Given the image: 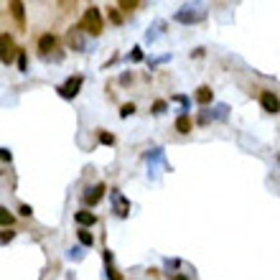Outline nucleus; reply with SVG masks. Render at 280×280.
<instances>
[{
	"label": "nucleus",
	"instance_id": "obj_13",
	"mask_svg": "<svg viewBox=\"0 0 280 280\" xmlns=\"http://www.w3.org/2000/svg\"><path fill=\"white\" fill-rule=\"evenodd\" d=\"M69 38H71V44H74V49H76V51H84V38L79 36V31H76V28L71 31Z\"/></svg>",
	"mask_w": 280,
	"mask_h": 280
},
{
	"label": "nucleus",
	"instance_id": "obj_20",
	"mask_svg": "<svg viewBox=\"0 0 280 280\" xmlns=\"http://www.w3.org/2000/svg\"><path fill=\"white\" fill-rule=\"evenodd\" d=\"M163 110H166V102H155L153 105V112H163Z\"/></svg>",
	"mask_w": 280,
	"mask_h": 280
},
{
	"label": "nucleus",
	"instance_id": "obj_5",
	"mask_svg": "<svg viewBox=\"0 0 280 280\" xmlns=\"http://www.w3.org/2000/svg\"><path fill=\"white\" fill-rule=\"evenodd\" d=\"M38 49H41V56L46 59L54 49H56V36H51V33H44L41 38H38Z\"/></svg>",
	"mask_w": 280,
	"mask_h": 280
},
{
	"label": "nucleus",
	"instance_id": "obj_21",
	"mask_svg": "<svg viewBox=\"0 0 280 280\" xmlns=\"http://www.w3.org/2000/svg\"><path fill=\"white\" fill-rule=\"evenodd\" d=\"M10 239H13V232H10V229H5V232H3V245H5V242H10Z\"/></svg>",
	"mask_w": 280,
	"mask_h": 280
},
{
	"label": "nucleus",
	"instance_id": "obj_16",
	"mask_svg": "<svg viewBox=\"0 0 280 280\" xmlns=\"http://www.w3.org/2000/svg\"><path fill=\"white\" fill-rule=\"evenodd\" d=\"M135 112V105L130 102V105H123V110H120V117H128V115H133Z\"/></svg>",
	"mask_w": 280,
	"mask_h": 280
},
{
	"label": "nucleus",
	"instance_id": "obj_12",
	"mask_svg": "<svg viewBox=\"0 0 280 280\" xmlns=\"http://www.w3.org/2000/svg\"><path fill=\"white\" fill-rule=\"evenodd\" d=\"M112 196H115V204H117V207H115V209H117V216H125V214H128V209H130V204H128V202H125L120 194H112Z\"/></svg>",
	"mask_w": 280,
	"mask_h": 280
},
{
	"label": "nucleus",
	"instance_id": "obj_10",
	"mask_svg": "<svg viewBox=\"0 0 280 280\" xmlns=\"http://www.w3.org/2000/svg\"><path fill=\"white\" fill-rule=\"evenodd\" d=\"M176 130H178V133H191V117H189V115H181V117L176 120Z\"/></svg>",
	"mask_w": 280,
	"mask_h": 280
},
{
	"label": "nucleus",
	"instance_id": "obj_7",
	"mask_svg": "<svg viewBox=\"0 0 280 280\" xmlns=\"http://www.w3.org/2000/svg\"><path fill=\"white\" fill-rule=\"evenodd\" d=\"M102 194H105V184H97L94 189H89V191L84 194V202H87L89 207H94V204L102 199Z\"/></svg>",
	"mask_w": 280,
	"mask_h": 280
},
{
	"label": "nucleus",
	"instance_id": "obj_14",
	"mask_svg": "<svg viewBox=\"0 0 280 280\" xmlns=\"http://www.w3.org/2000/svg\"><path fill=\"white\" fill-rule=\"evenodd\" d=\"M79 242H82V245H92V242H94V237H92L87 229H79Z\"/></svg>",
	"mask_w": 280,
	"mask_h": 280
},
{
	"label": "nucleus",
	"instance_id": "obj_11",
	"mask_svg": "<svg viewBox=\"0 0 280 280\" xmlns=\"http://www.w3.org/2000/svg\"><path fill=\"white\" fill-rule=\"evenodd\" d=\"M196 102H199V105H209L211 102V89L209 87H199V89H196Z\"/></svg>",
	"mask_w": 280,
	"mask_h": 280
},
{
	"label": "nucleus",
	"instance_id": "obj_17",
	"mask_svg": "<svg viewBox=\"0 0 280 280\" xmlns=\"http://www.w3.org/2000/svg\"><path fill=\"white\" fill-rule=\"evenodd\" d=\"M99 143H105V145H112V143H115V138H112L110 133H99Z\"/></svg>",
	"mask_w": 280,
	"mask_h": 280
},
{
	"label": "nucleus",
	"instance_id": "obj_1",
	"mask_svg": "<svg viewBox=\"0 0 280 280\" xmlns=\"http://www.w3.org/2000/svg\"><path fill=\"white\" fill-rule=\"evenodd\" d=\"M82 31H87V33H92V36H99L102 33V28H105V21H102V15H99V8L97 5H89L87 10H84V18H82V26H79Z\"/></svg>",
	"mask_w": 280,
	"mask_h": 280
},
{
	"label": "nucleus",
	"instance_id": "obj_9",
	"mask_svg": "<svg viewBox=\"0 0 280 280\" xmlns=\"http://www.w3.org/2000/svg\"><path fill=\"white\" fill-rule=\"evenodd\" d=\"M76 222H79L82 227H92V224L97 222V216H94L92 211H76Z\"/></svg>",
	"mask_w": 280,
	"mask_h": 280
},
{
	"label": "nucleus",
	"instance_id": "obj_8",
	"mask_svg": "<svg viewBox=\"0 0 280 280\" xmlns=\"http://www.w3.org/2000/svg\"><path fill=\"white\" fill-rule=\"evenodd\" d=\"M8 8H10V13H13V18H15V23H18V26H23V3H18V0H13V3H10Z\"/></svg>",
	"mask_w": 280,
	"mask_h": 280
},
{
	"label": "nucleus",
	"instance_id": "obj_2",
	"mask_svg": "<svg viewBox=\"0 0 280 280\" xmlns=\"http://www.w3.org/2000/svg\"><path fill=\"white\" fill-rule=\"evenodd\" d=\"M194 5H184L178 13H176V21H181V23H196V21H202L204 18V5L199 8V10H191Z\"/></svg>",
	"mask_w": 280,
	"mask_h": 280
},
{
	"label": "nucleus",
	"instance_id": "obj_6",
	"mask_svg": "<svg viewBox=\"0 0 280 280\" xmlns=\"http://www.w3.org/2000/svg\"><path fill=\"white\" fill-rule=\"evenodd\" d=\"M15 56V44L8 33H3V64H10Z\"/></svg>",
	"mask_w": 280,
	"mask_h": 280
},
{
	"label": "nucleus",
	"instance_id": "obj_3",
	"mask_svg": "<svg viewBox=\"0 0 280 280\" xmlns=\"http://www.w3.org/2000/svg\"><path fill=\"white\" fill-rule=\"evenodd\" d=\"M82 82H84V79H82L79 74H74L71 79H67V82L59 87V94H62V97H69V99H71V97H76V92H79Z\"/></svg>",
	"mask_w": 280,
	"mask_h": 280
},
{
	"label": "nucleus",
	"instance_id": "obj_22",
	"mask_svg": "<svg viewBox=\"0 0 280 280\" xmlns=\"http://www.w3.org/2000/svg\"><path fill=\"white\" fill-rule=\"evenodd\" d=\"M21 214H23V216H31V214H33V209H31L28 204H23V207H21Z\"/></svg>",
	"mask_w": 280,
	"mask_h": 280
},
{
	"label": "nucleus",
	"instance_id": "obj_18",
	"mask_svg": "<svg viewBox=\"0 0 280 280\" xmlns=\"http://www.w3.org/2000/svg\"><path fill=\"white\" fill-rule=\"evenodd\" d=\"M120 8H123V10H133V8H138V3H135V0H130V3H128V0H123V3H120Z\"/></svg>",
	"mask_w": 280,
	"mask_h": 280
},
{
	"label": "nucleus",
	"instance_id": "obj_19",
	"mask_svg": "<svg viewBox=\"0 0 280 280\" xmlns=\"http://www.w3.org/2000/svg\"><path fill=\"white\" fill-rule=\"evenodd\" d=\"M18 67H21V71H26V67H28V64H26V54H23V51L18 54Z\"/></svg>",
	"mask_w": 280,
	"mask_h": 280
},
{
	"label": "nucleus",
	"instance_id": "obj_23",
	"mask_svg": "<svg viewBox=\"0 0 280 280\" xmlns=\"http://www.w3.org/2000/svg\"><path fill=\"white\" fill-rule=\"evenodd\" d=\"M173 280H189V278H184V275H176V278H173Z\"/></svg>",
	"mask_w": 280,
	"mask_h": 280
},
{
	"label": "nucleus",
	"instance_id": "obj_15",
	"mask_svg": "<svg viewBox=\"0 0 280 280\" xmlns=\"http://www.w3.org/2000/svg\"><path fill=\"white\" fill-rule=\"evenodd\" d=\"M0 219H3V227L8 229V224H13V216L8 214V209H0Z\"/></svg>",
	"mask_w": 280,
	"mask_h": 280
},
{
	"label": "nucleus",
	"instance_id": "obj_4",
	"mask_svg": "<svg viewBox=\"0 0 280 280\" xmlns=\"http://www.w3.org/2000/svg\"><path fill=\"white\" fill-rule=\"evenodd\" d=\"M260 105H263L265 112H273V115L280 112V99L273 94V92H263V94H260Z\"/></svg>",
	"mask_w": 280,
	"mask_h": 280
}]
</instances>
